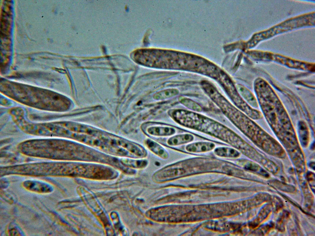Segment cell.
Masks as SVG:
<instances>
[{"label":"cell","instance_id":"1","mask_svg":"<svg viewBox=\"0 0 315 236\" xmlns=\"http://www.w3.org/2000/svg\"><path fill=\"white\" fill-rule=\"evenodd\" d=\"M180 123L185 127L199 131L230 144L235 133L220 123L199 113L185 110L180 118Z\"/></svg>","mask_w":315,"mask_h":236},{"label":"cell","instance_id":"2","mask_svg":"<svg viewBox=\"0 0 315 236\" xmlns=\"http://www.w3.org/2000/svg\"><path fill=\"white\" fill-rule=\"evenodd\" d=\"M215 80L238 109L253 119L257 120L262 118L261 113L252 108L242 98L231 79L225 72L221 70Z\"/></svg>","mask_w":315,"mask_h":236},{"label":"cell","instance_id":"3","mask_svg":"<svg viewBox=\"0 0 315 236\" xmlns=\"http://www.w3.org/2000/svg\"><path fill=\"white\" fill-rule=\"evenodd\" d=\"M272 209L271 203L265 205L260 210L255 218L250 223V227L252 228L257 227L268 218Z\"/></svg>","mask_w":315,"mask_h":236},{"label":"cell","instance_id":"4","mask_svg":"<svg viewBox=\"0 0 315 236\" xmlns=\"http://www.w3.org/2000/svg\"><path fill=\"white\" fill-rule=\"evenodd\" d=\"M215 144L209 142H198L190 144L186 147V150L191 152H203L213 149Z\"/></svg>","mask_w":315,"mask_h":236},{"label":"cell","instance_id":"5","mask_svg":"<svg viewBox=\"0 0 315 236\" xmlns=\"http://www.w3.org/2000/svg\"><path fill=\"white\" fill-rule=\"evenodd\" d=\"M146 131L150 135L156 136H169L176 132V130L173 128L161 126H152L148 128Z\"/></svg>","mask_w":315,"mask_h":236},{"label":"cell","instance_id":"6","mask_svg":"<svg viewBox=\"0 0 315 236\" xmlns=\"http://www.w3.org/2000/svg\"><path fill=\"white\" fill-rule=\"evenodd\" d=\"M236 87L239 93L246 102L253 107L257 106V103L255 98L248 88L240 84H237Z\"/></svg>","mask_w":315,"mask_h":236},{"label":"cell","instance_id":"7","mask_svg":"<svg viewBox=\"0 0 315 236\" xmlns=\"http://www.w3.org/2000/svg\"><path fill=\"white\" fill-rule=\"evenodd\" d=\"M245 169L265 178L269 175L265 170L255 162L248 160H242L241 161Z\"/></svg>","mask_w":315,"mask_h":236},{"label":"cell","instance_id":"8","mask_svg":"<svg viewBox=\"0 0 315 236\" xmlns=\"http://www.w3.org/2000/svg\"><path fill=\"white\" fill-rule=\"evenodd\" d=\"M298 130L301 145L304 147H307L309 141V133L307 126L304 122L300 121L298 124Z\"/></svg>","mask_w":315,"mask_h":236},{"label":"cell","instance_id":"9","mask_svg":"<svg viewBox=\"0 0 315 236\" xmlns=\"http://www.w3.org/2000/svg\"><path fill=\"white\" fill-rule=\"evenodd\" d=\"M24 185L30 190L39 192H47L52 191V187L49 185L41 182L27 181Z\"/></svg>","mask_w":315,"mask_h":236},{"label":"cell","instance_id":"10","mask_svg":"<svg viewBox=\"0 0 315 236\" xmlns=\"http://www.w3.org/2000/svg\"><path fill=\"white\" fill-rule=\"evenodd\" d=\"M146 143L148 148L156 155L164 159L168 157L166 151L157 143L148 139L146 140Z\"/></svg>","mask_w":315,"mask_h":236},{"label":"cell","instance_id":"11","mask_svg":"<svg viewBox=\"0 0 315 236\" xmlns=\"http://www.w3.org/2000/svg\"><path fill=\"white\" fill-rule=\"evenodd\" d=\"M193 136L191 134H185L174 136L169 138L168 144L171 146H176L185 144L192 141Z\"/></svg>","mask_w":315,"mask_h":236},{"label":"cell","instance_id":"12","mask_svg":"<svg viewBox=\"0 0 315 236\" xmlns=\"http://www.w3.org/2000/svg\"><path fill=\"white\" fill-rule=\"evenodd\" d=\"M216 155L221 157L237 158L239 156L240 153L235 149L228 147H219L214 151Z\"/></svg>","mask_w":315,"mask_h":236},{"label":"cell","instance_id":"13","mask_svg":"<svg viewBox=\"0 0 315 236\" xmlns=\"http://www.w3.org/2000/svg\"><path fill=\"white\" fill-rule=\"evenodd\" d=\"M269 183L271 186L284 192L294 193L297 191L296 188L294 186L277 180H272Z\"/></svg>","mask_w":315,"mask_h":236},{"label":"cell","instance_id":"14","mask_svg":"<svg viewBox=\"0 0 315 236\" xmlns=\"http://www.w3.org/2000/svg\"><path fill=\"white\" fill-rule=\"evenodd\" d=\"M179 90L176 88H168L159 91L155 93L154 98L156 100H161L169 98L177 95Z\"/></svg>","mask_w":315,"mask_h":236},{"label":"cell","instance_id":"15","mask_svg":"<svg viewBox=\"0 0 315 236\" xmlns=\"http://www.w3.org/2000/svg\"><path fill=\"white\" fill-rule=\"evenodd\" d=\"M179 101L183 105L194 111L201 112L202 111L201 107L195 101L185 97H181Z\"/></svg>","mask_w":315,"mask_h":236},{"label":"cell","instance_id":"16","mask_svg":"<svg viewBox=\"0 0 315 236\" xmlns=\"http://www.w3.org/2000/svg\"><path fill=\"white\" fill-rule=\"evenodd\" d=\"M301 181V185L305 195L306 205L307 207L310 208L313 204V196L309 190L306 181L304 180Z\"/></svg>","mask_w":315,"mask_h":236},{"label":"cell","instance_id":"17","mask_svg":"<svg viewBox=\"0 0 315 236\" xmlns=\"http://www.w3.org/2000/svg\"><path fill=\"white\" fill-rule=\"evenodd\" d=\"M289 216V213L287 211H284L278 218L276 225L277 229L281 232L285 230V224Z\"/></svg>","mask_w":315,"mask_h":236},{"label":"cell","instance_id":"18","mask_svg":"<svg viewBox=\"0 0 315 236\" xmlns=\"http://www.w3.org/2000/svg\"><path fill=\"white\" fill-rule=\"evenodd\" d=\"M122 160L123 163L127 165L136 167H144L147 163V162L145 160H134L127 159H124Z\"/></svg>","mask_w":315,"mask_h":236},{"label":"cell","instance_id":"19","mask_svg":"<svg viewBox=\"0 0 315 236\" xmlns=\"http://www.w3.org/2000/svg\"><path fill=\"white\" fill-rule=\"evenodd\" d=\"M274 224L272 222H270L257 229L256 234L257 235H265L273 228Z\"/></svg>","mask_w":315,"mask_h":236},{"label":"cell","instance_id":"20","mask_svg":"<svg viewBox=\"0 0 315 236\" xmlns=\"http://www.w3.org/2000/svg\"><path fill=\"white\" fill-rule=\"evenodd\" d=\"M272 200L271 203L273 209L275 212H278L283 206V204L281 200L278 197L275 196Z\"/></svg>","mask_w":315,"mask_h":236},{"label":"cell","instance_id":"21","mask_svg":"<svg viewBox=\"0 0 315 236\" xmlns=\"http://www.w3.org/2000/svg\"><path fill=\"white\" fill-rule=\"evenodd\" d=\"M306 178L311 187H313V189L314 190L315 187L314 174L311 172H309L306 175Z\"/></svg>","mask_w":315,"mask_h":236},{"label":"cell","instance_id":"22","mask_svg":"<svg viewBox=\"0 0 315 236\" xmlns=\"http://www.w3.org/2000/svg\"><path fill=\"white\" fill-rule=\"evenodd\" d=\"M309 166H310V167L311 168H312V169H313V170H314V167H315L314 162H312L310 163V164H309Z\"/></svg>","mask_w":315,"mask_h":236}]
</instances>
